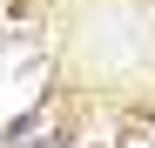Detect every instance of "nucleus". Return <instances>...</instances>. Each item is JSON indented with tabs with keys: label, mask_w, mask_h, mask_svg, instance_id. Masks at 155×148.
Masks as SVG:
<instances>
[{
	"label": "nucleus",
	"mask_w": 155,
	"mask_h": 148,
	"mask_svg": "<svg viewBox=\"0 0 155 148\" xmlns=\"http://www.w3.org/2000/svg\"><path fill=\"white\" fill-rule=\"evenodd\" d=\"M0 141H7V148H54V141H61V121H54V108L41 101V108H27V114H20Z\"/></svg>",
	"instance_id": "f257e3e1"
},
{
	"label": "nucleus",
	"mask_w": 155,
	"mask_h": 148,
	"mask_svg": "<svg viewBox=\"0 0 155 148\" xmlns=\"http://www.w3.org/2000/svg\"><path fill=\"white\" fill-rule=\"evenodd\" d=\"M121 148H155V121H135V128L121 135Z\"/></svg>",
	"instance_id": "f03ea898"
}]
</instances>
